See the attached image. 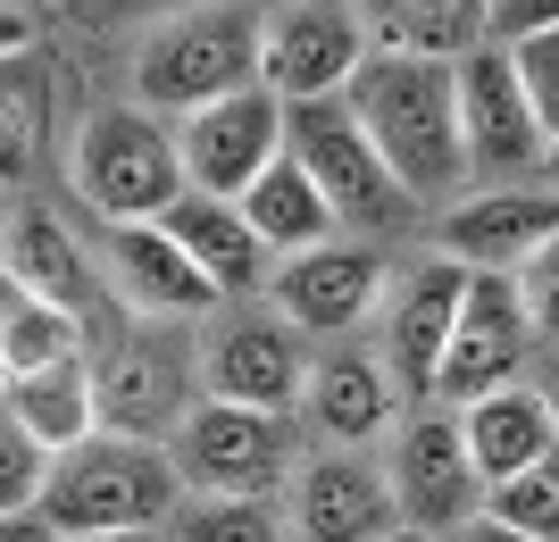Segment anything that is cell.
I'll use <instances>...</instances> for the list:
<instances>
[{
	"label": "cell",
	"mask_w": 559,
	"mask_h": 542,
	"mask_svg": "<svg viewBox=\"0 0 559 542\" xmlns=\"http://www.w3.org/2000/svg\"><path fill=\"white\" fill-rule=\"evenodd\" d=\"M75 192H84L100 217H117V226H159L192 192V176H185V150H176V134H167L159 118L100 109V118L75 134Z\"/></svg>",
	"instance_id": "obj_5"
},
{
	"label": "cell",
	"mask_w": 559,
	"mask_h": 542,
	"mask_svg": "<svg viewBox=\"0 0 559 542\" xmlns=\"http://www.w3.org/2000/svg\"><path fill=\"white\" fill-rule=\"evenodd\" d=\"M93 384H100V434H134V443H159L167 425H185L192 409V384H201V359L185 342H167L159 317L142 326H117L93 359Z\"/></svg>",
	"instance_id": "obj_6"
},
{
	"label": "cell",
	"mask_w": 559,
	"mask_h": 542,
	"mask_svg": "<svg viewBox=\"0 0 559 542\" xmlns=\"http://www.w3.org/2000/svg\"><path fill=\"white\" fill-rule=\"evenodd\" d=\"M259 25L267 17H251V9H176V17H159L134 50L142 109H185V118H201L217 100L251 93L259 84Z\"/></svg>",
	"instance_id": "obj_3"
},
{
	"label": "cell",
	"mask_w": 559,
	"mask_h": 542,
	"mask_svg": "<svg viewBox=\"0 0 559 542\" xmlns=\"http://www.w3.org/2000/svg\"><path fill=\"white\" fill-rule=\"evenodd\" d=\"M485 509H492L501 526H518V534L559 542V450H551V459H535V468L518 475V484H501Z\"/></svg>",
	"instance_id": "obj_30"
},
{
	"label": "cell",
	"mask_w": 559,
	"mask_h": 542,
	"mask_svg": "<svg viewBox=\"0 0 559 542\" xmlns=\"http://www.w3.org/2000/svg\"><path fill=\"white\" fill-rule=\"evenodd\" d=\"M543 184H551V201H559V142H551V159H543Z\"/></svg>",
	"instance_id": "obj_39"
},
{
	"label": "cell",
	"mask_w": 559,
	"mask_h": 542,
	"mask_svg": "<svg viewBox=\"0 0 559 542\" xmlns=\"http://www.w3.org/2000/svg\"><path fill=\"white\" fill-rule=\"evenodd\" d=\"M0 384H9V368H0Z\"/></svg>",
	"instance_id": "obj_41"
},
{
	"label": "cell",
	"mask_w": 559,
	"mask_h": 542,
	"mask_svg": "<svg viewBox=\"0 0 559 542\" xmlns=\"http://www.w3.org/2000/svg\"><path fill=\"white\" fill-rule=\"evenodd\" d=\"M17 50H34V17L0 0V59H17Z\"/></svg>",
	"instance_id": "obj_35"
},
{
	"label": "cell",
	"mask_w": 559,
	"mask_h": 542,
	"mask_svg": "<svg viewBox=\"0 0 559 542\" xmlns=\"http://www.w3.org/2000/svg\"><path fill=\"white\" fill-rule=\"evenodd\" d=\"M50 109H59V75H50L43 50L0 59V184L34 176V159H43V142H50Z\"/></svg>",
	"instance_id": "obj_25"
},
{
	"label": "cell",
	"mask_w": 559,
	"mask_h": 542,
	"mask_svg": "<svg viewBox=\"0 0 559 542\" xmlns=\"http://www.w3.org/2000/svg\"><path fill=\"white\" fill-rule=\"evenodd\" d=\"M159 226H167V234H176V242L192 251V267H201V276L217 284V301H226V292H251V284H259V267H267V242L251 234V217L234 209V201L185 192V201H176V209H167Z\"/></svg>",
	"instance_id": "obj_23"
},
{
	"label": "cell",
	"mask_w": 559,
	"mask_h": 542,
	"mask_svg": "<svg viewBox=\"0 0 559 542\" xmlns=\"http://www.w3.org/2000/svg\"><path fill=\"white\" fill-rule=\"evenodd\" d=\"M460 425H467V459L485 475V501L501 493V484H518L535 459L559 450V418H551V401H543V384H510V393L460 409Z\"/></svg>",
	"instance_id": "obj_20"
},
{
	"label": "cell",
	"mask_w": 559,
	"mask_h": 542,
	"mask_svg": "<svg viewBox=\"0 0 559 542\" xmlns=\"http://www.w3.org/2000/svg\"><path fill=\"white\" fill-rule=\"evenodd\" d=\"M201 384L210 401H234V409H293L309 393V351H301V326L293 317H226V326L201 342Z\"/></svg>",
	"instance_id": "obj_13"
},
{
	"label": "cell",
	"mask_w": 559,
	"mask_h": 542,
	"mask_svg": "<svg viewBox=\"0 0 559 542\" xmlns=\"http://www.w3.org/2000/svg\"><path fill=\"white\" fill-rule=\"evenodd\" d=\"M350 109L368 125V142L384 150L409 201H443L460 192L476 167H467V134H460V68H435V59H384L376 50L359 84H350Z\"/></svg>",
	"instance_id": "obj_1"
},
{
	"label": "cell",
	"mask_w": 559,
	"mask_h": 542,
	"mask_svg": "<svg viewBox=\"0 0 559 542\" xmlns=\"http://www.w3.org/2000/svg\"><path fill=\"white\" fill-rule=\"evenodd\" d=\"M50 459L34 434H25L9 409H0V518H25V509H43V493H50Z\"/></svg>",
	"instance_id": "obj_28"
},
{
	"label": "cell",
	"mask_w": 559,
	"mask_h": 542,
	"mask_svg": "<svg viewBox=\"0 0 559 542\" xmlns=\"http://www.w3.org/2000/svg\"><path fill=\"white\" fill-rule=\"evenodd\" d=\"M460 301H467V267L460 260H426L401 276L393 309H384V368H393L401 393L435 401L451 359V334H460Z\"/></svg>",
	"instance_id": "obj_15"
},
{
	"label": "cell",
	"mask_w": 559,
	"mask_h": 542,
	"mask_svg": "<svg viewBox=\"0 0 559 542\" xmlns=\"http://www.w3.org/2000/svg\"><path fill=\"white\" fill-rule=\"evenodd\" d=\"M0 276H17L25 292L59 301L68 317H84V326H93V309H100V284H93L84 242H75L50 209H34V201L9 209V226H0Z\"/></svg>",
	"instance_id": "obj_19"
},
{
	"label": "cell",
	"mask_w": 559,
	"mask_h": 542,
	"mask_svg": "<svg viewBox=\"0 0 559 542\" xmlns=\"http://www.w3.org/2000/svg\"><path fill=\"white\" fill-rule=\"evenodd\" d=\"M368 59H376V43H368L359 9H267V25H259V84L284 109L343 100Z\"/></svg>",
	"instance_id": "obj_8"
},
{
	"label": "cell",
	"mask_w": 559,
	"mask_h": 542,
	"mask_svg": "<svg viewBox=\"0 0 559 542\" xmlns=\"http://www.w3.org/2000/svg\"><path fill=\"white\" fill-rule=\"evenodd\" d=\"M84 317H68L59 301L43 292H25L17 276H0V368L9 376H43L59 359H84Z\"/></svg>",
	"instance_id": "obj_26"
},
{
	"label": "cell",
	"mask_w": 559,
	"mask_h": 542,
	"mask_svg": "<svg viewBox=\"0 0 559 542\" xmlns=\"http://www.w3.org/2000/svg\"><path fill=\"white\" fill-rule=\"evenodd\" d=\"M284 150H293V159L318 176L334 226L401 234V226L418 217L409 184L384 167V150L368 142V125H359V109H350V100H309V109H284Z\"/></svg>",
	"instance_id": "obj_4"
},
{
	"label": "cell",
	"mask_w": 559,
	"mask_h": 542,
	"mask_svg": "<svg viewBox=\"0 0 559 542\" xmlns=\"http://www.w3.org/2000/svg\"><path fill=\"white\" fill-rule=\"evenodd\" d=\"M384 542H443V534H418V526H401V534H384Z\"/></svg>",
	"instance_id": "obj_40"
},
{
	"label": "cell",
	"mask_w": 559,
	"mask_h": 542,
	"mask_svg": "<svg viewBox=\"0 0 559 542\" xmlns=\"http://www.w3.org/2000/svg\"><path fill=\"white\" fill-rule=\"evenodd\" d=\"M518 301H526V317H535V342L559 351V234L518 267Z\"/></svg>",
	"instance_id": "obj_32"
},
{
	"label": "cell",
	"mask_w": 559,
	"mask_h": 542,
	"mask_svg": "<svg viewBox=\"0 0 559 542\" xmlns=\"http://www.w3.org/2000/svg\"><path fill=\"white\" fill-rule=\"evenodd\" d=\"M109 292L134 317H201L217 301V284L192 267V251L167 226H117L109 234Z\"/></svg>",
	"instance_id": "obj_18"
},
{
	"label": "cell",
	"mask_w": 559,
	"mask_h": 542,
	"mask_svg": "<svg viewBox=\"0 0 559 542\" xmlns=\"http://www.w3.org/2000/svg\"><path fill=\"white\" fill-rule=\"evenodd\" d=\"M176 542H284V526L267 501H185Z\"/></svg>",
	"instance_id": "obj_29"
},
{
	"label": "cell",
	"mask_w": 559,
	"mask_h": 542,
	"mask_svg": "<svg viewBox=\"0 0 559 542\" xmlns=\"http://www.w3.org/2000/svg\"><path fill=\"white\" fill-rule=\"evenodd\" d=\"M68 542H159V534H68Z\"/></svg>",
	"instance_id": "obj_38"
},
{
	"label": "cell",
	"mask_w": 559,
	"mask_h": 542,
	"mask_svg": "<svg viewBox=\"0 0 559 542\" xmlns=\"http://www.w3.org/2000/svg\"><path fill=\"white\" fill-rule=\"evenodd\" d=\"M510 59H518V84H526V100H535L543 134L559 142V25H551V34H535V43H518Z\"/></svg>",
	"instance_id": "obj_31"
},
{
	"label": "cell",
	"mask_w": 559,
	"mask_h": 542,
	"mask_svg": "<svg viewBox=\"0 0 559 542\" xmlns=\"http://www.w3.org/2000/svg\"><path fill=\"white\" fill-rule=\"evenodd\" d=\"M185 509V468L167 443L134 434H93V443L59 450L43 493V518L59 534H159Z\"/></svg>",
	"instance_id": "obj_2"
},
{
	"label": "cell",
	"mask_w": 559,
	"mask_h": 542,
	"mask_svg": "<svg viewBox=\"0 0 559 542\" xmlns=\"http://www.w3.org/2000/svg\"><path fill=\"white\" fill-rule=\"evenodd\" d=\"M176 150H185L192 192L242 201V192L284 159V100L267 93V84H251V93H234V100H217V109H201V118H185Z\"/></svg>",
	"instance_id": "obj_11"
},
{
	"label": "cell",
	"mask_w": 559,
	"mask_h": 542,
	"mask_svg": "<svg viewBox=\"0 0 559 542\" xmlns=\"http://www.w3.org/2000/svg\"><path fill=\"white\" fill-rule=\"evenodd\" d=\"M293 534L301 542H384L401 534V501L393 475L368 450H309L293 468Z\"/></svg>",
	"instance_id": "obj_12"
},
{
	"label": "cell",
	"mask_w": 559,
	"mask_h": 542,
	"mask_svg": "<svg viewBox=\"0 0 559 542\" xmlns=\"http://www.w3.org/2000/svg\"><path fill=\"white\" fill-rule=\"evenodd\" d=\"M384 475H393V501H401V526H418V534H460L467 518H485V475H476V459H467V425L460 409H418V418L393 434V459H384Z\"/></svg>",
	"instance_id": "obj_7"
},
{
	"label": "cell",
	"mask_w": 559,
	"mask_h": 542,
	"mask_svg": "<svg viewBox=\"0 0 559 542\" xmlns=\"http://www.w3.org/2000/svg\"><path fill=\"white\" fill-rule=\"evenodd\" d=\"M460 134H467V167L476 176H518V167L551 159V134H543L535 100L518 84L510 50H467L460 59Z\"/></svg>",
	"instance_id": "obj_14"
},
{
	"label": "cell",
	"mask_w": 559,
	"mask_h": 542,
	"mask_svg": "<svg viewBox=\"0 0 559 542\" xmlns=\"http://www.w3.org/2000/svg\"><path fill=\"white\" fill-rule=\"evenodd\" d=\"M543 401H551V418H559V351H551V368H543Z\"/></svg>",
	"instance_id": "obj_37"
},
{
	"label": "cell",
	"mask_w": 559,
	"mask_h": 542,
	"mask_svg": "<svg viewBox=\"0 0 559 542\" xmlns=\"http://www.w3.org/2000/svg\"><path fill=\"white\" fill-rule=\"evenodd\" d=\"M393 368L376 351H326L318 368H309V393H301V409H309V425L326 434L334 450H368L384 425H393Z\"/></svg>",
	"instance_id": "obj_21"
},
{
	"label": "cell",
	"mask_w": 559,
	"mask_h": 542,
	"mask_svg": "<svg viewBox=\"0 0 559 542\" xmlns=\"http://www.w3.org/2000/svg\"><path fill=\"white\" fill-rule=\"evenodd\" d=\"M376 301H384V251H368V242H318V251H293L284 276H276V309L301 334H350Z\"/></svg>",
	"instance_id": "obj_17"
},
{
	"label": "cell",
	"mask_w": 559,
	"mask_h": 542,
	"mask_svg": "<svg viewBox=\"0 0 559 542\" xmlns=\"http://www.w3.org/2000/svg\"><path fill=\"white\" fill-rule=\"evenodd\" d=\"M234 209L251 217V234L267 242V251H284V260H293V251H318V242H334V209H326V192H318V176H309L293 150H284V159L267 167V176H259V184L242 192Z\"/></svg>",
	"instance_id": "obj_24"
},
{
	"label": "cell",
	"mask_w": 559,
	"mask_h": 542,
	"mask_svg": "<svg viewBox=\"0 0 559 542\" xmlns=\"http://www.w3.org/2000/svg\"><path fill=\"white\" fill-rule=\"evenodd\" d=\"M0 542H68L43 509H25V518H0Z\"/></svg>",
	"instance_id": "obj_34"
},
{
	"label": "cell",
	"mask_w": 559,
	"mask_h": 542,
	"mask_svg": "<svg viewBox=\"0 0 559 542\" xmlns=\"http://www.w3.org/2000/svg\"><path fill=\"white\" fill-rule=\"evenodd\" d=\"M368 17V43L384 59H435V68H460L467 50H485V9H359Z\"/></svg>",
	"instance_id": "obj_27"
},
{
	"label": "cell",
	"mask_w": 559,
	"mask_h": 542,
	"mask_svg": "<svg viewBox=\"0 0 559 542\" xmlns=\"http://www.w3.org/2000/svg\"><path fill=\"white\" fill-rule=\"evenodd\" d=\"M176 468L185 484H201V501H259L293 468V425L267 409H234V401H201L176 425Z\"/></svg>",
	"instance_id": "obj_9"
},
{
	"label": "cell",
	"mask_w": 559,
	"mask_h": 542,
	"mask_svg": "<svg viewBox=\"0 0 559 542\" xmlns=\"http://www.w3.org/2000/svg\"><path fill=\"white\" fill-rule=\"evenodd\" d=\"M535 351V317L518 301V276H467V301H460V334H451V359H443V384L435 401L443 409H476L492 393H510L518 368Z\"/></svg>",
	"instance_id": "obj_10"
},
{
	"label": "cell",
	"mask_w": 559,
	"mask_h": 542,
	"mask_svg": "<svg viewBox=\"0 0 559 542\" xmlns=\"http://www.w3.org/2000/svg\"><path fill=\"white\" fill-rule=\"evenodd\" d=\"M0 409L34 434V443L59 459V450L93 443L100 434V384H93V359H59L43 376H9L0 384Z\"/></svg>",
	"instance_id": "obj_22"
},
{
	"label": "cell",
	"mask_w": 559,
	"mask_h": 542,
	"mask_svg": "<svg viewBox=\"0 0 559 542\" xmlns=\"http://www.w3.org/2000/svg\"><path fill=\"white\" fill-rule=\"evenodd\" d=\"M451 542H535V534H518V526H501V518L485 509V518H467V526H460Z\"/></svg>",
	"instance_id": "obj_36"
},
{
	"label": "cell",
	"mask_w": 559,
	"mask_h": 542,
	"mask_svg": "<svg viewBox=\"0 0 559 542\" xmlns=\"http://www.w3.org/2000/svg\"><path fill=\"white\" fill-rule=\"evenodd\" d=\"M551 234H559V201L551 192L492 184V192H467L460 209L443 217V260H460L467 276H518Z\"/></svg>",
	"instance_id": "obj_16"
},
{
	"label": "cell",
	"mask_w": 559,
	"mask_h": 542,
	"mask_svg": "<svg viewBox=\"0 0 559 542\" xmlns=\"http://www.w3.org/2000/svg\"><path fill=\"white\" fill-rule=\"evenodd\" d=\"M551 25H559V0H501V9H485V43L518 50V43H535V34H551Z\"/></svg>",
	"instance_id": "obj_33"
}]
</instances>
